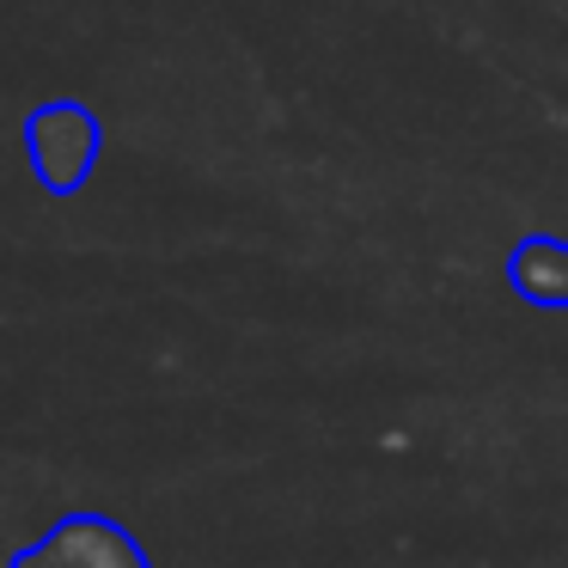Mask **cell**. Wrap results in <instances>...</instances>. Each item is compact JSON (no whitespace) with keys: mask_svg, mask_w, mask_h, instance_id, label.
Here are the masks:
<instances>
[{"mask_svg":"<svg viewBox=\"0 0 568 568\" xmlns=\"http://www.w3.org/2000/svg\"><path fill=\"white\" fill-rule=\"evenodd\" d=\"M92 148H99V129H92V116L74 111V104H55V111H43L38 123H31L38 172H43V184H55V190H74L80 178L92 172Z\"/></svg>","mask_w":568,"mask_h":568,"instance_id":"obj_1","label":"cell"}]
</instances>
